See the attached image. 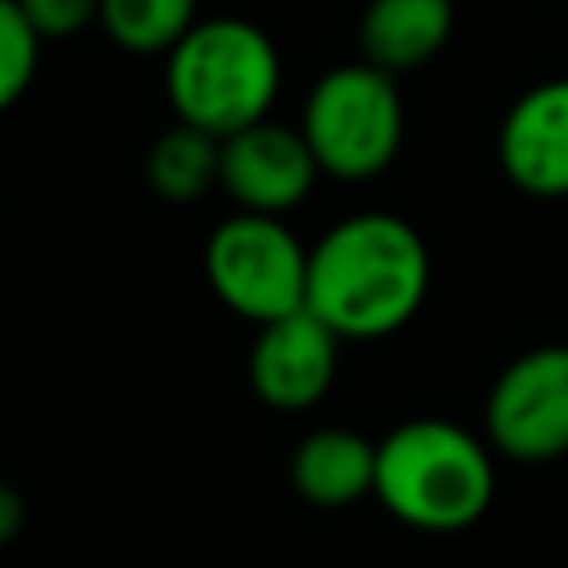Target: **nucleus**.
Here are the masks:
<instances>
[{
  "instance_id": "nucleus-1",
  "label": "nucleus",
  "mask_w": 568,
  "mask_h": 568,
  "mask_svg": "<svg viewBox=\"0 0 568 568\" xmlns=\"http://www.w3.org/2000/svg\"><path fill=\"white\" fill-rule=\"evenodd\" d=\"M426 240L395 213H355L306 248V311L342 342L399 333L426 302Z\"/></svg>"
},
{
  "instance_id": "nucleus-2",
  "label": "nucleus",
  "mask_w": 568,
  "mask_h": 568,
  "mask_svg": "<svg viewBox=\"0 0 568 568\" xmlns=\"http://www.w3.org/2000/svg\"><path fill=\"white\" fill-rule=\"evenodd\" d=\"M493 448L448 417H413L377 439L373 497L408 528L462 532L493 506Z\"/></svg>"
},
{
  "instance_id": "nucleus-3",
  "label": "nucleus",
  "mask_w": 568,
  "mask_h": 568,
  "mask_svg": "<svg viewBox=\"0 0 568 568\" xmlns=\"http://www.w3.org/2000/svg\"><path fill=\"white\" fill-rule=\"evenodd\" d=\"M275 40L248 18H200L173 49L164 67V89L178 124L231 138L266 120L280 93Z\"/></svg>"
},
{
  "instance_id": "nucleus-4",
  "label": "nucleus",
  "mask_w": 568,
  "mask_h": 568,
  "mask_svg": "<svg viewBox=\"0 0 568 568\" xmlns=\"http://www.w3.org/2000/svg\"><path fill=\"white\" fill-rule=\"evenodd\" d=\"M302 138L328 178L364 182L382 173L404 142V102L395 75L373 62L324 71L302 106Z\"/></svg>"
},
{
  "instance_id": "nucleus-5",
  "label": "nucleus",
  "mask_w": 568,
  "mask_h": 568,
  "mask_svg": "<svg viewBox=\"0 0 568 568\" xmlns=\"http://www.w3.org/2000/svg\"><path fill=\"white\" fill-rule=\"evenodd\" d=\"M204 275L222 306L257 328L306 306V248L271 213H235L204 244Z\"/></svg>"
},
{
  "instance_id": "nucleus-6",
  "label": "nucleus",
  "mask_w": 568,
  "mask_h": 568,
  "mask_svg": "<svg viewBox=\"0 0 568 568\" xmlns=\"http://www.w3.org/2000/svg\"><path fill=\"white\" fill-rule=\"evenodd\" d=\"M484 435L510 462L568 453V346H532L501 368L484 404Z\"/></svg>"
},
{
  "instance_id": "nucleus-7",
  "label": "nucleus",
  "mask_w": 568,
  "mask_h": 568,
  "mask_svg": "<svg viewBox=\"0 0 568 568\" xmlns=\"http://www.w3.org/2000/svg\"><path fill=\"white\" fill-rule=\"evenodd\" d=\"M320 178V164L302 129L257 120L222 138V178L217 186L240 204V213H288L297 209Z\"/></svg>"
},
{
  "instance_id": "nucleus-8",
  "label": "nucleus",
  "mask_w": 568,
  "mask_h": 568,
  "mask_svg": "<svg viewBox=\"0 0 568 568\" xmlns=\"http://www.w3.org/2000/svg\"><path fill=\"white\" fill-rule=\"evenodd\" d=\"M337 333L320 324L306 306L257 328L248 351V386L262 404L280 413H302L320 404L337 377Z\"/></svg>"
},
{
  "instance_id": "nucleus-9",
  "label": "nucleus",
  "mask_w": 568,
  "mask_h": 568,
  "mask_svg": "<svg viewBox=\"0 0 568 568\" xmlns=\"http://www.w3.org/2000/svg\"><path fill=\"white\" fill-rule=\"evenodd\" d=\"M497 160L519 191L568 195V80H541L510 102L497 129Z\"/></svg>"
},
{
  "instance_id": "nucleus-10",
  "label": "nucleus",
  "mask_w": 568,
  "mask_h": 568,
  "mask_svg": "<svg viewBox=\"0 0 568 568\" xmlns=\"http://www.w3.org/2000/svg\"><path fill=\"white\" fill-rule=\"evenodd\" d=\"M373 470H377V444L346 426L311 430L293 448V462H288V479H293L297 497L320 510L355 506L359 497H368Z\"/></svg>"
},
{
  "instance_id": "nucleus-11",
  "label": "nucleus",
  "mask_w": 568,
  "mask_h": 568,
  "mask_svg": "<svg viewBox=\"0 0 568 568\" xmlns=\"http://www.w3.org/2000/svg\"><path fill=\"white\" fill-rule=\"evenodd\" d=\"M453 36V0H368L359 18L364 62L399 75L430 62Z\"/></svg>"
},
{
  "instance_id": "nucleus-12",
  "label": "nucleus",
  "mask_w": 568,
  "mask_h": 568,
  "mask_svg": "<svg viewBox=\"0 0 568 568\" xmlns=\"http://www.w3.org/2000/svg\"><path fill=\"white\" fill-rule=\"evenodd\" d=\"M217 178H222V138L204 129L173 124L146 151V182L155 195L173 204L200 200L209 186H217Z\"/></svg>"
},
{
  "instance_id": "nucleus-13",
  "label": "nucleus",
  "mask_w": 568,
  "mask_h": 568,
  "mask_svg": "<svg viewBox=\"0 0 568 568\" xmlns=\"http://www.w3.org/2000/svg\"><path fill=\"white\" fill-rule=\"evenodd\" d=\"M98 22L129 53H169L200 18L195 0H98Z\"/></svg>"
},
{
  "instance_id": "nucleus-14",
  "label": "nucleus",
  "mask_w": 568,
  "mask_h": 568,
  "mask_svg": "<svg viewBox=\"0 0 568 568\" xmlns=\"http://www.w3.org/2000/svg\"><path fill=\"white\" fill-rule=\"evenodd\" d=\"M40 62V31L27 22L18 0H0V111H9Z\"/></svg>"
},
{
  "instance_id": "nucleus-15",
  "label": "nucleus",
  "mask_w": 568,
  "mask_h": 568,
  "mask_svg": "<svg viewBox=\"0 0 568 568\" xmlns=\"http://www.w3.org/2000/svg\"><path fill=\"white\" fill-rule=\"evenodd\" d=\"M40 40H67L98 18V0H18Z\"/></svg>"
},
{
  "instance_id": "nucleus-16",
  "label": "nucleus",
  "mask_w": 568,
  "mask_h": 568,
  "mask_svg": "<svg viewBox=\"0 0 568 568\" xmlns=\"http://www.w3.org/2000/svg\"><path fill=\"white\" fill-rule=\"evenodd\" d=\"M27 524V506H22V493L13 484L0 479V546H9Z\"/></svg>"
}]
</instances>
